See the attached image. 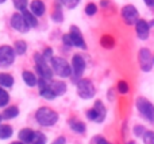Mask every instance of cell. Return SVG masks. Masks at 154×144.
<instances>
[{"label":"cell","instance_id":"29","mask_svg":"<svg viewBox=\"0 0 154 144\" xmlns=\"http://www.w3.org/2000/svg\"><path fill=\"white\" fill-rule=\"evenodd\" d=\"M8 101H10V96H8V93L4 90V89L0 88V108L5 107V105L8 104Z\"/></svg>","mask_w":154,"mask_h":144},{"label":"cell","instance_id":"7","mask_svg":"<svg viewBox=\"0 0 154 144\" xmlns=\"http://www.w3.org/2000/svg\"><path fill=\"white\" fill-rule=\"evenodd\" d=\"M139 59V66L143 72H150L154 66V57L152 55V51L149 48H141L138 54Z\"/></svg>","mask_w":154,"mask_h":144},{"label":"cell","instance_id":"19","mask_svg":"<svg viewBox=\"0 0 154 144\" xmlns=\"http://www.w3.org/2000/svg\"><path fill=\"white\" fill-rule=\"evenodd\" d=\"M69 127L70 129H72L73 132H76V134H84L85 131H87V127H85L84 123H81V121L79 120H70L69 121Z\"/></svg>","mask_w":154,"mask_h":144},{"label":"cell","instance_id":"1","mask_svg":"<svg viewBox=\"0 0 154 144\" xmlns=\"http://www.w3.org/2000/svg\"><path fill=\"white\" fill-rule=\"evenodd\" d=\"M35 120L42 127H53L58 121V113L48 107H42L35 113Z\"/></svg>","mask_w":154,"mask_h":144},{"label":"cell","instance_id":"21","mask_svg":"<svg viewBox=\"0 0 154 144\" xmlns=\"http://www.w3.org/2000/svg\"><path fill=\"white\" fill-rule=\"evenodd\" d=\"M14 85V78L8 73H0V86L4 88H11Z\"/></svg>","mask_w":154,"mask_h":144},{"label":"cell","instance_id":"23","mask_svg":"<svg viewBox=\"0 0 154 144\" xmlns=\"http://www.w3.org/2000/svg\"><path fill=\"white\" fill-rule=\"evenodd\" d=\"M100 45L103 46L104 48H112V47L115 46V39L111 37V35L106 34V35H103V37H101Z\"/></svg>","mask_w":154,"mask_h":144},{"label":"cell","instance_id":"43","mask_svg":"<svg viewBox=\"0 0 154 144\" xmlns=\"http://www.w3.org/2000/svg\"><path fill=\"white\" fill-rule=\"evenodd\" d=\"M126 144H135L134 142H128V143H126Z\"/></svg>","mask_w":154,"mask_h":144},{"label":"cell","instance_id":"28","mask_svg":"<svg viewBox=\"0 0 154 144\" xmlns=\"http://www.w3.org/2000/svg\"><path fill=\"white\" fill-rule=\"evenodd\" d=\"M118 92H119L120 94H127L128 92H130V86H128V84L126 82V81H119L118 82V86H116Z\"/></svg>","mask_w":154,"mask_h":144},{"label":"cell","instance_id":"14","mask_svg":"<svg viewBox=\"0 0 154 144\" xmlns=\"http://www.w3.org/2000/svg\"><path fill=\"white\" fill-rule=\"evenodd\" d=\"M30 10L35 16H42L46 11V5L42 0H32L30 4Z\"/></svg>","mask_w":154,"mask_h":144},{"label":"cell","instance_id":"44","mask_svg":"<svg viewBox=\"0 0 154 144\" xmlns=\"http://www.w3.org/2000/svg\"><path fill=\"white\" fill-rule=\"evenodd\" d=\"M5 1V0H0V4H2V3H4Z\"/></svg>","mask_w":154,"mask_h":144},{"label":"cell","instance_id":"18","mask_svg":"<svg viewBox=\"0 0 154 144\" xmlns=\"http://www.w3.org/2000/svg\"><path fill=\"white\" fill-rule=\"evenodd\" d=\"M22 15H23L24 20H26L27 26H29L30 28H32V27H37L38 20H37V16H35L34 13L30 12V11H27V10H24V11H22Z\"/></svg>","mask_w":154,"mask_h":144},{"label":"cell","instance_id":"26","mask_svg":"<svg viewBox=\"0 0 154 144\" xmlns=\"http://www.w3.org/2000/svg\"><path fill=\"white\" fill-rule=\"evenodd\" d=\"M15 53L19 54V55H23L27 50V43L24 40H16L15 42Z\"/></svg>","mask_w":154,"mask_h":144},{"label":"cell","instance_id":"35","mask_svg":"<svg viewBox=\"0 0 154 144\" xmlns=\"http://www.w3.org/2000/svg\"><path fill=\"white\" fill-rule=\"evenodd\" d=\"M92 144H111V143L104 139L103 136H95L92 139Z\"/></svg>","mask_w":154,"mask_h":144},{"label":"cell","instance_id":"25","mask_svg":"<svg viewBox=\"0 0 154 144\" xmlns=\"http://www.w3.org/2000/svg\"><path fill=\"white\" fill-rule=\"evenodd\" d=\"M46 142H48L46 135L42 134V132L35 131L34 137H32V140H31V144H46Z\"/></svg>","mask_w":154,"mask_h":144},{"label":"cell","instance_id":"4","mask_svg":"<svg viewBox=\"0 0 154 144\" xmlns=\"http://www.w3.org/2000/svg\"><path fill=\"white\" fill-rule=\"evenodd\" d=\"M135 105L142 117H145L150 123H154V105L149 100H146L145 97H139V98H137Z\"/></svg>","mask_w":154,"mask_h":144},{"label":"cell","instance_id":"32","mask_svg":"<svg viewBox=\"0 0 154 144\" xmlns=\"http://www.w3.org/2000/svg\"><path fill=\"white\" fill-rule=\"evenodd\" d=\"M96 12H97V5H96L95 3L87 4V7H85V13H87L88 16H93Z\"/></svg>","mask_w":154,"mask_h":144},{"label":"cell","instance_id":"11","mask_svg":"<svg viewBox=\"0 0 154 144\" xmlns=\"http://www.w3.org/2000/svg\"><path fill=\"white\" fill-rule=\"evenodd\" d=\"M69 37L72 39V45L75 47H79V48H87V45H85V40L81 35V31H80L79 27L76 26H72L69 30Z\"/></svg>","mask_w":154,"mask_h":144},{"label":"cell","instance_id":"37","mask_svg":"<svg viewBox=\"0 0 154 144\" xmlns=\"http://www.w3.org/2000/svg\"><path fill=\"white\" fill-rule=\"evenodd\" d=\"M62 40H64V43H65L66 46H69V47H70V46H73V45H72V39H70L69 34H65L64 37H62Z\"/></svg>","mask_w":154,"mask_h":144},{"label":"cell","instance_id":"22","mask_svg":"<svg viewBox=\"0 0 154 144\" xmlns=\"http://www.w3.org/2000/svg\"><path fill=\"white\" fill-rule=\"evenodd\" d=\"M18 115H19L18 107H8V108H5V110L3 112V119L10 120V119H15Z\"/></svg>","mask_w":154,"mask_h":144},{"label":"cell","instance_id":"16","mask_svg":"<svg viewBox=\"0 0 154 144\" xmlns=\"http://www.w3.org/2000/svg\"><path fill=\"white\" fill-rule=\"evenodd\" d=\"M34 134H35V131H32V129L23 128V129H20V131H19L18 137H19V140H20V142H23V143H31L32 137H34Z\"/></svg>","mask_w":154,"mask_h":144},{"label":"cell","instance_id":"3","mask_svg":"<svg viewBox=\"0 0 154 144\" xmlns=\"http://www.w3.org/2000/svg\"><path fill=\"white\" fill-rule=\"evenodd\" d=\"M34 61H35V67H37V72L39 73L41 77L46 78L48 81H51V78H53V69H51V66H49L48 61L45 59V57L42 55V54H35L34 57Z\"/></svg>","mask_w":154,"mask_h":144},{"label":"cell","instance_id":"41","mask_svg":"<svg viewBox=\"0 0 154 144\" xmlns=\"http://www.w3.org/2000/svg\"><path fill=\"white\" fill-rule=\"evenodd\" d=\"M11 144H26V143H23V142H20V140H19V142H14V143H11Z\"/></svg>","mask_w":154,"mask_h":144},{"label":"cell","instance_id":"20","mask_svg":"<svg viewBox=\"0 0 154 144\" xmlns=\"http://www.w3.org/2000/svg\"><path fill=\"white\" fill-rule=\"evenodd\" d=\"M14 134V129L11 125L8 124H0V139L5 140V139H10Z\"/></svg>","mask_w":154,"mask_h":144},{"label":"cell","instance_id":"40","mask_svg":"<svg viewBox=\"0 0 154 144\" xmlns=\"http://www.w3.org/2000/svg\"><path fill=\"white\" fill-rule=\"evenodd\" d=\"M101 5H103V7H106V5H108V1H106V0H103V1H101Z\"/></svg>","mask_w":154,"mask_h":144},{"label":"cell","instance_id":"36","mask_svg":"<svg viewBox=\"0 0 154 144\" xmlns=\"http://www.w3.org/2000/svg\"><path fill=\"white\" fill-rule=\"evenodd\" d=\"M42 55L45 57L46 61H51V58H53V50H51V48H46Z\"/></svg>","mask_w":154,"mask_h":144},{"label":"cell","instance_id":"2","mask_svg":"<svg viewBox=\"0 0 154 144\" xmlns=\"http://www.w3.org/2000/svg\"><path fill=\"white\" fill-rule=\"evenodd\" d=\"M50 62H51V65H50L51 69H53V72L58 77L65 78V77L72 75V66L68 63L66 59L61 58V57H53Z\"/></svg>","mask_w":154,"mask_h":144},{"label":"cell","instance_id":"10","mask_svg":"<svg viewBox=\"0 0 154 144\" xmlns=\"http://www.w3.org/2000/svg\"><path fill=\"white\" fill-rule=\"evenodd\" d=\"M84 70H85V61L81 55L76 54L73 55L72 59V72H73V77H75V81L79 82L81 80V75L84 74Z\"/></svg>","mask_w":154,"mask_h":144},{"label":"cell","instance_id":"6","mask_svg":"<svg viewBox=\"0 0 154 144\" xmlns=\"http://www.w3.org/2000/svg\"><path fill=\"white\" fill-rule=\"evenodd\" d=\"M95 85L87 78H81L77 82V94L84 100H89L95 96Z\"/></svg>","mask_w":154,"mask_h":144},{"label":"cell","instance_id":"27","mask_svg":"<svg viewBox=\"0 0 154 144\" xmlns=\"http://www.w3.org/2000/svg\"><path fill=\"white\" fill-rule=\"evenodd\" d=\"M51 19H53L54 22H57V23H60V22L64 20V16H62V10H61V5H60V4L56 5V10H54V12L51 13Z\"/></svg>","mask_w":154,"mask_h":144},{"label":"cell","instance_id":"5","mask_svg":"<svg viewBox=\"0 0 154 144\" xmlns=\"http://www.w3.org/2000/svg\"><path fill=\"white\" fill-rule=\"evenodd\" d=\"M106 116H107V110L101 101H96L95 105L87 112V117L91 121H95V123H103Z\"/></svg>","mask_w":154,"mask_h":144},{"label":"cell","instance_id":"8","mask_svg":"<svg viewBox=\"0 0 154 144\" xmlns=\"http://www.w3.org/2000/svg\"><path fill=\"white\" fill-rule=\"evenodd\" d=\"M122 18L127 26H133V24H137V22L139 20V12L134 5H125L122 8Z\"/></svg>","mask_w":154,"mask_h":144},{"label":"cell","instance_id":"42","mask_svg":"<svg viewBox=\"0 0 154 144\" xmlns=\"http://www.w3.org/2000/svg\"><path fill=\"white\" fill-rule=\"evenodd\" d=\"M2 120H3V115H0V123H2Z\"/></svg>","mask_w":154,"mask_h":144},{"label":"cell","instance_id":"9","mask_svg":"<svg viewBox=\"0 0 154 144\" xmlns=\"http://www.w3.org/2000/svg\"><path fill=\"white\" fill-rule=\"evenodd\" d=\"M15 48L11 46H0V67H8L15 59Z\"/></svg>","mask_w":154,"mask_h":144},{"label":"cell","instance_id":"38","mask_svg":"<svg viewBox=\"0 0 154 144\" xmlns=\"http://www.w3.org/2000/svg\"><path fill=\"white\" fill-rule=\"evenodd\" d=\"M51 144H66V139H65L64 136H60V137H57Z\"/></svg>","mask_w":154,"mask_h":144},{"label":"cell","instance_id":"15","mask_svg":"<svg viewBox=\"0 0 154 144\" xmlns=\"http://www.w3.org/2000/svg\"><path fill=\"white\" fill-rule=\"evenodd\" d=\"M50 88L57 96H62L66 93L68 86L64 81H50Z\"/></svg>","mask_w":154,"mask_h":144},{"label":"cell","instance_id":"13","mask_svg":"<svg viewBox=\"0 0 154 144\" xmlns=\"http://www.w3.org/2000/svg\"><path fill=\"white\" fill-rule=\"evenodd\" d=\"M135 31H137V35H138L139 39L146 40L150 34V24L147 23L146 20H143V19H139L135 24Z\"/></svg>","mask_w":154,"mask_h":144},{"label":"cell","instance_id":"34","mask_svg":"<svg viewBox=\"0 0 154 144\" xmlns=\"http://www.w3.org/2000/svg\"><path fill=\"white\" fill-rule=\"evenodd\" d=\"M145 132H146V128H145L143 125H135L134 127V135L138 137H142L145 135Z\"/></svg>","mask_w":154,"mask_h":144},{"label":"cell","instance_id":"17","mask_svg":"<svg viewBox=\"0 0 154 144\" xmlns=\"http://www.w3.org/2000/svg\"><path fill=\"white\" fill-rule=\"evenodd\" d=\"M22 78H23L24 84H26L27 86H35L38 84V78L35 77L34 73L29 72V70H24V72L22 73Z\"/></svg>","mask_w":154,"mask_h":144},{"label":"cell","instance_id":"24","mask_svg":"<svg viewBox=\"0 0 154 144\" xmlns=\"http://www.w3.org/2000/svg\"><path fill=\"white\" fill-rule=\"evenodd\" d=\"M39 94L43 97V98H46V100H54L57 97V94L54 93L53 90H51V88H50V84H49V86H46L45 89H42V90H39Z\"/></svg>","mask_w":154,"mask_h":144},{"label":"cell","instance_id":"30","mask_svg":"<svg viewBox=\"0 0 154 144\" xmlns=\"http://www.w3.org/2000/svg\"><path fill=\"white\" fill-rule=\"evenodd\" d=\"M12 3H14V7H15L16 10L24 11L27 7V4H29V0H12Z\"/></svg>","mask_w":154,"mask_h":144},{"label":"cell","instance_id":"12","mask_svg":"<svg viewBox=\"0 0 154 144\" xmlns=\"http://www.w3.org/2000/svg\"><path fill=\"white\" fill-rule=\"evenodd\" d=\"M11 27L19 32H26L30 28L22 13H14L12 18H11Z\"/></svg>","mask_w":154,"mask_h":144},{"label":"cell","instance_id":"31","mask_svg":"<svg viewBox=\"0 0 154 144\" xmlns=\"http://www.w3.org/2000/svg\"><path fill=\"white\" fill-rule=\"evenodd\" d=\"M142 139H143V144H154V131H146Z\"/></svg>","mask_w":154,"mask_h":144},{"label":"cell","instance_id":"33","mask_svg":"<svg viewBox=\"0 0 154 144\" xmlns=\"http://www.w3.org/2000/svg\"><path fill=\"white\" fill-rule=\"evenodd\" d=\"M79 3H80V0H61V4L64 5V7L69 8V10H72V8H76Z\"/></svg>","mask_w":154,"mask_h":144},{"label":"cell","instance_id":"39","mask_svg":"<svg viewBox=\"0 0 154 144\" xmlns=\"http://www.w3.org/2000/svg\"><path fill=\"white\" fill-rule=\"evenodd\" d=\"M143 1L146 3L149 7H153V5H154V0H143Z\"/></svg>","mask_w":154,"mask_h":144}]
</instances>
